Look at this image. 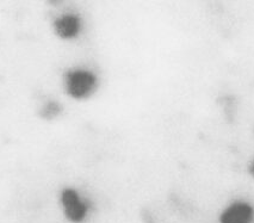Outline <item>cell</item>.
Listing matches in <instances>:
<instances>
[{"mask_svg": "<svg viewBox=\"0 0 254 223\" xmlns=\"http://www.w3.org/2000/svg\"><path fill=\"white\" fill-rule=\"evenodd\" d=\"M61 87L70 101L85 103L98 95L102 89V78L92 67L70 66L62 73Z\"/></svg>", "mask_w": 254, "mask_h": 223, "instance_id": "obj_1", "label": "cell"}, {"mask_svg": "<svg viewBox=\"0 0 254 223\" xmlns=\"http://www.w3.org/2000/svg\"><path fill=\"white\" fill-rule=\"evenodd\" d=\"M58 208L67 223H88L94 214V203L74 185H64L58 191Z\"/></svg>", "mask_w": 254, "mask_h": 223, "instance_id": "obj_2", "label": "cell"}, {"mask_svg": "<svg viewBox=\"0 0 254 223\" xmlns=\"http://www.w3.org/2000/svg\"><path fill=\"white\" fill-rule=\"evenodd\" d=\"M50 28L53 35L61 42H75L86 30V20L78 11H64L52 19Z\"/></svg>", "mask_w": 254, "mask_h": 223, "instance_id": "obj_3", "label": "cell"}, {"mask_svg": "<svg viewBox=\"0 0 254 223\" xmlns=\"http://www.w3.org/2000/svg\"><path fill=\"white\" fill-rule=\"evenodd\" d=\"M216 223H254V204L245 198H233L218 210Z\"/></svg>", "mask_w": 254, "mask_h": 223, "instance_id": "obj_4", "label": "cell"}, {"mask_svg": "<svg viewBox=\"0 0 254 223\" xmlns=\"http://www.w3.org/2000/svg\"><path fill=\"white\" fill-rule=\"evenodd\" d=\"M64 108L60 102L55 99H48L38 108V117L44 122H54L64 115Z\"/></svg>", "mask_w": 254, "mask_h": 223, "instance_id": "obj_5", "label": "cell"}, {"mask_svg": "<svg viewBox=\"0 0 254 223\" xmlns=\"http://www.w3.org/2000/svg\"><path fill=\"white\" fill-rule=\"evenodd\" d=\"M247 173L251 178L254 179V157L248 161L247 164Z\"/></svg>", "mask_w": 254, "mask_h": 223, "instance_id": "obj_6", "label": "cell"}]
</instances>
